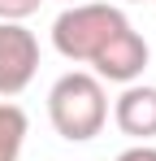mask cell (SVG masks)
<instances>
[{"label": "cell", "mask_w": 156, "mask_h": 161, "mask_svg": "<svg viewBox=\"0 0 156 161\" xmlns=\"http://www.w3.org/2000/svg\"><path fill=\"white\" fill-rule=\"evenodd\" d=\"M48 118L52 131L70 144H87L104 131L108 122V96H104V83L87 70H70L52 83L48 92Z\"/></svg>", "instance_id": "6da1fadb"}, {"label": "cell", "mask_w": 156, "mask_h": 161, "mask_svg": "<svg viewBox=\"0 0 156 161\" xmlns=\"http://www.w3.org/2000/svg\"><path fill=\"white\" fill-rule=\"evenodd\" d=\"M126 13L117 4H104V0H82V4H70L56 22H52V48L65 57V61H96L104 44L126 31Z\"/></svg>", "instance_id": "7a4b0ae2"}, {"label": "cell", "mask_w": 156, "mask_h": 161, "mask_svg": "<svg viewBox=\"0 0 156 161\" xmlns=\"http://www.w3.org/2000/svg\"><path fill=\"white\" fill-rule=\"evenodd\" d=\"M39 70V39L22 22H0V100H13L30 87Z\"/></svg>", "instance_id": "3957f363"}, {"label": "cell", "mask_w": 156, "mask_h": 161, "mask_svg": "<svg viewBox=\"0 0 156 161\" xmlns=\"http://www.w3.org/2000/svg\"><path fill=\"white\" fill-rule=\"evenodd\" d=\"M148 61H152L148 39H143L134 26H126V31H117L100 53H96L91 65H96V79H100V83H126V87H130V83L148 70Z\"/></svg>", "instance_id": "277c9868"}, {"label": "cell", "mask_w": 156, "mask_h": 161, "mask_svg": "<svg viewBox=\"0 0 156 161\" xmlns=\"http://www.w3.org/2000/svg\"><path fill=\"white\" fill-rule=\"evenodd\" d=\"M113 122L122 126V135H134L139 144H148L156 135V87L130 83L113 105Z\"/></svg>", "instance_id": "5b68a950"}, {"label": "cell", "mask_w": 156, "mask_h": 161, "mask_svg": "<svg viewBox=\"0 0 156 161\" xmlns=\"http://www.w3.org/2000/svg\"><path fill=\"white\" fill-rule=\"evenodd\" d=\"M26 131H30V122H26L22 105L0 100V161H18V157H22Z\"/></svg>", "instance_id": "8992f818"}, {"label": "cell", "mask_w": 156, "mask_h": 161, "mask_svg": "<svg viewBox=\"0 0 156 161\" xmlns=\"http://www.w3.org/2000/svg\"><path fill=\"white\" fill-rule=\"evenodd\" d=\"M44 0H0V22H26L30 13H39Z\"/></svg>", "instance_id": "52a82bcc"}, {"label": "cell", "mask_w": 156, "mask_h": 161, "mask_svg": "<svg viewBox=\"0 0 156 161\" xmlns=\"http://www.w3.org/2000/svg\"><path fill=\"white\" fill-rule=\"evenodd\" d=\"M117 161H156V148L152 144H134L126 153H117Z\"/></svg>", "instance_id": "ba28073f"}, {"label": "cell", "mask_w": 156, "mask_h": 161, "mask_svg": "<svg viewBox=\"0 0 156 161\" xmlns=\"http://www.w3.org/2000/svg\"><path fill=\"white\" fill-rule=\"evenodd\" d=\"M70 4H82V0H70Z\"/></svg>", "instance_id": "9c48e42d"}]
</instances>
